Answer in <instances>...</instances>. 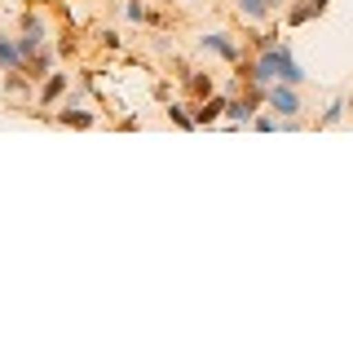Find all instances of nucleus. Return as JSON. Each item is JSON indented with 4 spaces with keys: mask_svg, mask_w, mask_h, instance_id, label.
<instances>
[{
    "mask_svg": "<svg viewBox=\"0 0 353 353\" xmlns=\"http://www.w3.org/2000/svg\"><path fill=\"white\" fill-rule=\"evenodd\" d=\"M261 106H265V88L243 84L239 93H230V106H225V119H221V124L225 128H252V119H256Z\"/></svg>",
    "mask_w": 353,
    "mask_h": 353,
    "instance_id": "f257e3e1",
    "label": "nucleus"
},
{
    "mask_svg": "<svg viewBox=\"0 0 353 353\" xmlns=\"http://www.w3.org/2000/svg\"><path fill=\"white\" fill-rule=\"evenodd\" d=\"M49 44V22H44L40 9H22L18 18V53H22V66H27V58H36V53Z\"/></svg>",
    "mask_w": 353,
    "mask_h": 353,
    "instance_id": "f03ea898",
    "label": "nucleus"
},
{
    "mask_svg": "<svg viewBox=\"0 0 353 353\" xmlns=\"http://www.w3.org/2000/svg\"><path fill=\"white\" fill-rule=\"evenodd\" d=\"M265 106H270L274 110V115H279V119H305V97H301V88H296V84H270V88H265Z\"/></svg>",
    "mask_w": 353,
    "mask_h": 353,
    "instance_id": "7ed1b4c3",
    "label": "nucleus"
},
{
    "mask_svg": "<svg viewBox=\"0 0 353 353\" xmlns=\"http://www.w3.org/2000/svg\"><path fill=\"white\" fill-rule=\"evenodd\" d=\"M199 49H203L208 58L230 62V66H239V62H243V44L230 36V31H203V36H199Z\"/></svg>",
    "mask_w": 353,
    "mask_h": 353,
    "instance_id": "20e7f679",
    "label": "nucleus"
},
{
    "mask_svg": "<svg viewBox=\"0 0 353 353\" xmlns=\"http://www.w3.org/2000/svg\"><path fill=\"white\" fill-rule=\"evenodd\" d=\"M225 106H230V88H216L203 102H194V128H216L225 119Z\"/></svg>",
    "mask_w": 353,
    "mask_h": 353,
    "instance_id": "39448f33",
    "label": "nucleus"
},
{
    "mask_svg": "<svg viewBox=\"0 0 353 353\" xmlns=\"http://www.w3.org/2000/svg\"><path fill=\"white\" fill-rule=\"evenodd\" d=\"M66 93H71V71H49L36 84V102H31V106H58Z\"/></svg>",
    "mask_w": 353,
    "mask_h": 353,
    "instance_id": "423d86ee",
    "label": "nucleus"
},
{
    "mask_svg": "<svg viewBox=\"0 0 353 353\" xmlns=\"http://www.w3.org/2000/svg\"><path fill=\"white\" fill-rule=\"evenodd\" d=\"M181 88H185V97H190V102H203L208 93H216V75L208 71V66H185Z\"/></svg>",
    "mask_w": 353,
    "mask_h": 353,
    "instance_id": "0eeeda50",
    "label": "nucleus"
},
{
    "mask_svg": "<svg viewBox=\"0 0 353 353\" xmlns=\"http://www.w3.org/2000/svg\"><path fill=\"white\" fill-rule=\"evenodd\" d=\"M314 18H323V9H318L314 0H287L283 5V31H301Z\"/></svg>",
    "mask_w": 353,
    "mask_h": 353,
    "instance_id": "6e6552de",
    "label": "nucleus"
},
{
    "mask_svg": "<svg viewBox=\"0 0 353 353\" xmlns=\"http://www.w3.org/2000/svg\"><path fill=\"white\" fill-rule=\"evenodd\" d=\"M234 14L248 22V27H265L270 18H279V5H274V0H234Z\"/></svg>",
    "mask_w": 353,
    "mask_h": 353,
    "instance_id": "1a4fd4ad",
    "label": "nucleus"
},
{
    "mask_svg": "<svg viewBox=\"0 0 353 353\" xmlns=\"http://www.w3.org/2000/svg\"><path fill=\"white\" fill-rule=\"evenodd\" d=\"M53 124H62V128H93V124H97V110L62 102L58 110H53Z\"/></svg>",
    "mask_w": 353,
    "mask_h": 353,
    "instance_id": "9d476101",
    "label": "nucleus"
},
{
    "mask_svg": "<svg viewBox=\"0 0 353 353\" xmlns=\"http://www.w3.org/2000/svg\"><path fill=\"white\" fill-rule=\"evenodd\" d=\"M163 119L176 128H194V102L190 97H172V102H163Z\"/></svg>",
    "mask_w": 353,
    "mask_h": 353,
    "instance_id": "9b49d317",
    "label": "nucleus"
},
{
    "mask_svg": "<svg viewBox=\"0 0 353 353\" xmlns=\"http://www.w3.org/2000/svg\"><path fill=\"white\" fill-rule=\"evenodd\" d=\"M345 119H349V97H331V102L318 110L314 128H336V124H345Z\"/></svg>",
    "mask_w": 353,
    "mask_h": 353,
    "instance_id": "f8f14e48",
    "label": "nucleus"
},
{
    "mask_svg": "<svg viewBox=\"0 0 353 353\" xmlns=\"http://www.w3.org/2000/svg\"><path fill=\"white\" fill-rule=\"evenodd\" d=\"M53 62H58V53H53V49H49V44H44V49L36 53V58H27V66H22V75H27V80H31V84H40V80H44V75H49V71H53Z\"/></svg>",
    "mask_w": 353,
    "mask_h": 353,
    "instance_id": "ddd939ff",
    "label": "nucleus"
},
{
    "mask_svg": "<svg viewBox=\"0 0 353 353\" xmlns=\"http://www.w3.org/2000/svg\"><path fill=\"white\" fill-rule=\"evenodd\" d=\"M5 71H22V53H18V36L0 31V75Z\"/></svg>",
    "mask_w": 353,
    "mask_h": 353,
    "instance_id": "4468645a",
    "label": "nucleus"
},
{
    "mask_svg": "<svg viewBox=\"0 0 353 353\" xmlns=\"http://www.w3.org/2000/svg\"><path fill=\"white\" fill-rule=\"evenodd\" d=\"M124 18L132 22V27H150V22H159L146 0H124Z\"/></svg>",
    "mask_w": 353,
    "mask_h": 353,
    "instance_id": "2eb2a0df",
    "label": "nucleus"
},
{
    "mask_svg": "<svg viewBox=\"0 0 353 353\" xmlns=\"http://www.w3.org/2000/svg\"><path fill=\"white\" fill-rule=\"evenodd\" d=\"M252 128H256V132H283V119L274 115L270 106H261V110H256V119H252Z\"/></svg>",
    "mask_w": 353,
    "mask_h": 353,
    "instance_id": "dca6fc26",
    "label": "nucleus"
},
{
    "mask_svg": "<svg viewBox=\"0 0 353 353\" xmlns=\"http://www.w3.org/2000/svg\"><path fill=\"white\" fill-rule=\"evenodd\" d=\"M97 44H102L106 53H119V49H124V36H119L115 27H102V31H97Z\"/></svg>",
    "mask_w": 353,
    "mask_h": 353,
    "instance_id": "f3484780",
    "label": "nucleus"
},
{
    "mask_svg": "<svg viewBox=\"0 0 353 353\" xmlns=\"http://www.w3.org/2000/svg\"><path fill=\"white\" fill-rule=\"evenodd\" d=\"M75 53V31H62V40H58V58H71Z\"/></svg>",
    "mask_w": 353,
    "mask_h": 353,
    "instance_id": "a211bd4d",
    "label": "nucleus"
},
{
    "mask_svg": "<svg viewBox=\"0 0 353 353\" xmlns=\"http://www.w3.org/2000/svg\"><path fill=\"white\" fill-rule=\"evenodd\" d=\"M314 5H318V9H323V14H327V9H331V0H314Z\"/></svg>",
    "mask_w": 353,
    "mask_h": 353,
    "instance_id": "6ab92c4d",
    "label": "nucleus"
},
{
    "mask_svg": "<svg viewBox=\"0 0 353 353\" xmlns=\"http://www.w3.org/2000/svg\"><path fill=\"white\" fill-rule=\"evenodd\" d=\"M159 5H185V0H159Z\"/></svg>",
    "mask_w": 353,
    "mask_h": 353,
    "instance_id": "aec40b11",
    "label": "nucleus"
}]
</instances>
